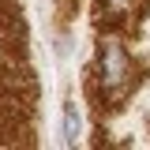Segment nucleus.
Segmentation results:
<instances>
[{"mask_svg": "<svg viewBox=\"0 0 150 150\" xmlns=\"http://www.w3.org/2000/svg\"><path fill=\"white\" fill-rule=\"evenodd\" d=\"M94 79L101 83L109 109H120L131 94H135V86L143 83L139 64L128 56V49L120 45L116 34H105L101 41H98V53H94Z\"/></svg>", "mask_w": 150, "mask_h": 150, "instance_id": "f257e3e1", "label": "nucleus"}, {"mask_svg": "<svg viewBox=\"0 0 150 150\" xmlns=\"http://www.w3.org/2000/svg\"><path fill=\"white\" fill-rule=\"evenodd\" d=\"M79 131H83V116L75 109V101H68V105H64V143H68V146L79 143Z\"/></svg>", "mask_w": 150, "mask_h": 150, "instance_id": "f03ea898", "label": "nucleus"}, {"mask_svg": "<svg viewBox=\"0 0 150 150\" xmlns=\"http://www.w3.org/2000/svg\"><path fill=\"white\" fill-rule=\"evenodd\" d=\"M101 4H109V8H124L128 0H101Z\"/></svg>", "mask_w": 150, "mask_h": 150, "instance_id": "7ed1b4c3", "label": "nucleus"}]
</instances>
